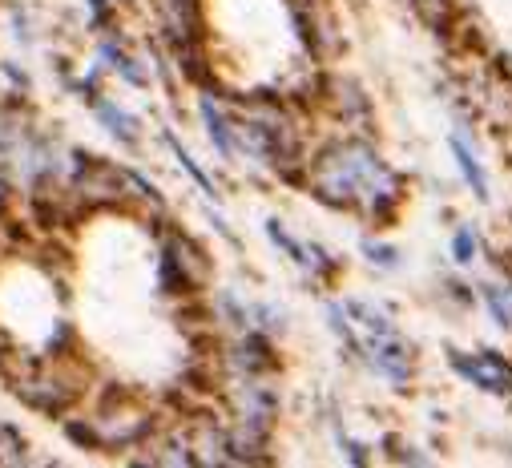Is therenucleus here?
<instances>
[{
    "instance_id": "obj_1",
    "label": "nucleus",
    "mask_w": 512,
    "mask_h": 468,
    "mask_svg": "<svg viewBox=\"0 0 512 468\" xmlns=\"http://www.w3.org/2000/svg\"><path fill=\"white\" fill-rule=\"evenodd\" d=\"M315 194L331 206H355L371 218H383L404 198V182L371 146L331 142L315 158Z\"/></svg>"
},
{
    "instance_id": "obj_2",
    "label": "nucleus",
    "mask_w": 512,
    "mask_h": 468,
    "mask_svg": "<svg viewBox=\"0 0 512 468\" xmlns=\"http://www.w3.org/2000/svg\"><path fill=\"white\" fill-rule=\"evenodd\" d=\"M347 315L363 327V343H355V347H363V356L371 360V368H375L383 380H392V384L404 388V384L412 380V364H416L408 339L392 327L388 315H383L379 307H371V303H363V299L347 303Z\"/></svg>"
},
{
    "instance_id": "obj_3",
    "label": "nucleus",
    "mask_w": 512,
    "mask_h": 468,
    "mask_svg": "<svg viewBox=\"0 0 512 468\" xmlns=\"http://www.w3.org/2000/svg\"><path fill=\"white\" fill-rule=\"evenodd\" d=\"M452 368L472 384L484 388L492 396H508L512 392V364L500 356V351H480V356H468V351H448Z\"/></svg>"
},
{
    "instance_id": "obj_4",
    "label": "nucleus",
    "mask_w": 512,
    "mask_h": 468,
    "mask_svg": "<svg viewBox=\"0 0 512 468\" xmlns=\"http://www.w3.org/2000/svg\"><path fill=\"white\" fill-rule=\"evenodd\" d=\"M480 113H484V122L496 126V130H512V81L508 77H488L480 85V97H476Z\"/></svg>"
},
{
    "instance_id": "obj_5",
    "label": "nucleus",
    "mask_w": 512,
    "mask_h": 468,
    "mask_svg": "<svg viewBox=\"0 0 512 468\" xmlns=\"http://www.w3.org/2000/svg\"><path fill=\"white\" fill-rule=\"evenodd\" d=\"M202 122H206V130H210L214 150H218L222 158H234V154H238V134H234V122L218 109L214 97H202Z\"/></svg>"
},
{
    "instance_id": "obj_6",
    "label": "nucleus",
    "mask_w": 512,
    "mask_h": 468,
    "mask_svg": "<svg viewBox=\"0 0 512 468\" xmlns=\"http://www.w3.org/2000/svg\"><path fill=\"white\" fill-rule=\"evenodd\" d=\"M234 364L246 372V376H259L267 368H275V351L263 335H242V343L234 347Z\"/></svg>"
},
{
    "instance_id": "obj_7",
    "label": "nucleus",
    "mask_w": 512,
    "mask_h": 468,
    "mask_svg": "<svg viewBox=\"0 0 512 468\" xmlns=\"http://www.w3.org/2000/svg\"><path fill=\"white\" fill-rule=\"evenodd\" d=\"M452 158H456V170L464 174L468 190H472L476 198H488V178H484V166H480V162H476V154L464 146V138H452Z\"/></svg>"
},
{
    "instance_id": "obj_8",
    "label": "nucleus",
    "mask_w": 512,
    "mask_h": 468,
    "mask_svg": "<svg viewBox=\"0 0 512 468\" xmlns=\"http://www.w3.org/2000/svg\"><path fill=\"white\" fill-rule=\"evenodd\" d=\"M327 93H331V105L339 109L343 122H363V117H367V101H363V93L351 81H335Z\"/></svg>"
},
{
    "instance_id": "obj_9",
    "label": "nucleus",
    "mask_w": 512,
    "mask_h": 468,
    "mask_svg": "<svg viewBox=\"0 0 512 468\" xmlns=\"http://www.w3.org/2000/svg\"><path fill=\"white\" fill-rule=\"evenodd\" d=\"M97 117H101V122L113 130V138H121V142H134L138 134V126H134V117L130 113H121L117 105H109V101H97Z\"/></svg>"
},
{
    "instance_id": "obj_10",
    "label": "nucleus",
    "mask_w": 512,
    "mask_h": 468,
    "mask_svg": "<svg viewBox=\"0 0 512 468\" xmlns=\"http://www.w3.org/2000/svg\"><path fill=\"white\" fill-rule=\"evenodd\" d=\"M480 299H484V307L492 311V319H496V327H512V295L508 291H500V287H480Z\"/></svg>"
},
{
    "instance_id": "obj_11",
    "label": "nucleus",
    "mask_w": 512,
    "mask_h": 468,
    "mask_svg": "<svg viewBox=\"0 0 512 468\" xmlns=\"http://www.w3.org/2000/svg\"><path fill=\"white\" fill-rule=\"evenodd\" d=\"M166 142H170V150L178 154V162H182V170H186V174H190V178H194V182H198V186H202L206 194H214V186H210V178H206V174L198 170V162H194V158H190V154L182 150V142H178L174 134H166Z\"/></svg>"
},
{
    "instance_id": "obj_12",
    "label": "nucleus",
    "mask_w": 512,
    "mask_h": 468,
    "mask_svg": "<svg viewBox=\"0 0 512 468\" xmlns=\"http://www.w3.org/2000/svg\"><path fill=\"white\" fill-rule=\"evenodd\" d=\"M452 255H456V263H472V259H476V234H472L468 226H460V230H456V239H452Z\"/></svg>"
},
{
    "instance_id": "obj_13",
    "label": "nucleus",
    "mask_w": 512,
    "mask_h": 468,
    "mask_svg": "<svg viewBox=\"0 0 512 468\" xmlns=\"http://www.w3.org/2000/svg\"><path fill=\"white\" fill-rule=\"evenodd\" d=\"M363 251H367V255H371V263H375V267H388V271H392V267H396V263H400V259H396V251H392V247H379V243H367V247H363Z\"/></svg>"
}]
</instances>
